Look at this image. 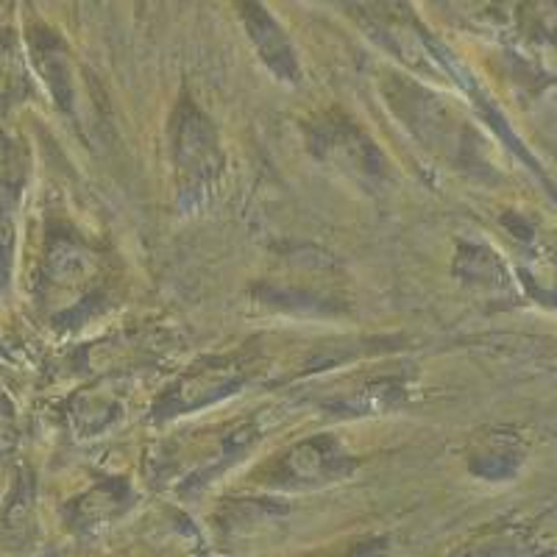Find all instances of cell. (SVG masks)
Wrapping results in <instances>:
<instances>
[{"label": "cell", "instance_id": "6da1fadb", "mask_svg": "<svg viewBox=\"0 0 557 557\" xmlns=\"http://www.w3.org/2000/svg\"><path fill=\"white\" fill-rule=\"evenodd\" d=\"M376 555H380V546L366 544V546H360V549L351 552V555H343V557H376Z\"/></svg>", "mask_w": 557, "mask_h": 557}]
</instances>
